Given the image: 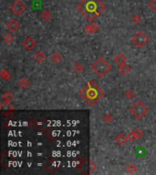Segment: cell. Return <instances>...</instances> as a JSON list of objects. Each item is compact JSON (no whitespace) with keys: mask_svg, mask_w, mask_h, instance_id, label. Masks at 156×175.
<instances>
[{"mask_svg":"<svg viewBox=\"0 0 156 175\" xmlns=\"http://www.w3.org/2000/svg\"><path fill=\"white\" fill-rule=\"evenodd\" d=\"M13 39H14L13 36H12L11 34H9V33H8V34H7V35H5V37H4V41H5L6 43H8V44L12 43Z\"/></svg>","mask_w":156,"mask_h":175,"instance_id":"obj_24","label":"cell"},{"mask_svg":"<svg viewBox=\"0 0 156 175\" xmlns=\"http://www.w3.org/2000/svg\"><path fill=\"white\" fill-rule=\"evenodd\" d=\"M99 29V26H98L97 24H95V23L89 24V25L86 26V28H85L86 32L89 33V34H94V33H96Z\"/></svg>","mask_w":156,"mask_h":175,"instance_id":"obj_14","label":"cell"},{"mask_svg":"<svg viewBox=\"0 0 156 175\" xmlns=\"http://www.w3.org/2000/svg\"><path fill=\"white\" fill-rule=\"evenodd\" d=\"M91 69L99 77L102 78V77L107 76L110 73L112 70V66L104 57H99L92 64Z\"/></svg>","mask_w":156,"mask_h":175,"instance_id":"obj_3","label":"cell"},{"mask_svg":"<svg viewBox=\"0 0 156 175\" xmlns=\"http://www.w3.org/2000/svg\"><path fill=\"white\" fill-rule=\"evenodd\" d=\"M12 98H13L12 93H10V92H8V91L3 94V99H4V101H5V102H10V100L12 99Z\"/></svg>","mask_w":156,"mask_h":175,"instance_id":"obj_22","label":"cell"},{"mask_svg":"<svg viewBox=\"0 0 156 175\" xmlns=\"http://www.w3.org/2000/svg\"><path fill=\"white\" fill-rule=\"evenodd\" d=\"M7 28H8V29L11 33H16V32H18L20 29V24H19V22L17 19L12 18V19H9L8 21Z\"/></svg>","mask_w":156,"mask_h":175,"instance_id":"obj_8","label":"cell"},{"mask_svg":"<svg viewBox=\"0 0 156 175\" xmlns=\"http://www.w3.org/2000/svg\"><path fill=\"white\" fill-rule=\"evenodd\" d=\"M131 114L137 120L142 119L149 112V108L145 105L142 100H137L133 105L130 108Z\"/></svg>","mask_w":156,"mask_h":175,"instance_id":"obj_4","label":"cell"},{"mask_svg":"<svg viewBox=\"0 0 156 175\" xmlns=\"http://www.w3.org/2000/svg\"><path fill=\"white\" fill-rule=\"evenodd\" d=\"M46 60H47V55H46L45 52L39 50V51H37V52L35 54V60H36L37 63L43 64V63L46 61Z\"/></svg>","mask_w":156,"mask_h":175,"instance_id":"obj_11","label":"cell"},{"mask_svg":"<svg viewBox=\"0 0 156 175\" xmlns=\"http://www.w3.org/2000/svg\"><path fill=\"white\" fill-rule=\"evenodd\" d=\"M131 70V68L130 66H128L127 64H124L122 66H120L119 68V72L122 74V75H127Z\"/></svg>","mask_w":156,"mask_h":175,"instance_id":"obj_17","label":"cell"},{"mask_svg":"<svg viewBox=\"0 0 156 175\" xmlns=\"http://www.w3.org/2000/svg\"><path fill=\"white\" fill-rule=\"evenodd\" d=\"M112 120H113V118H112V114H106V115L102 118V121H103L104 122H106V123H109V122H112Z\"/></svg>","mask_w":156,"mask_h":175,"instance_id":"obj_23","label":"cell"},{"mask_svg":"<svg viewBox=\"0 0 156 175\" xmlns=\"http://www.w3.org/2000/svg\"><path fill=\"white\" fill-rule=\"evenodd\" d=\"M148 7L151 10L156 12V0H151L148 4Z\"/></svg>","mask_w":156,"mask_h":175,"instance_id":"obj_25","label":"cell"},{"mask_svg":"<svg viewBox=\"0 0 156 175\" xmlns=\"http://www.w3.org/2000/svg\"><path fill=\"white\" fill-rule=\"evenodd\" d=\"M115 141H116L120 146H122V145H124L127 141H129L128 135H125V134H123V133H120V134L115 138Z\"/></svg>","mask_w":156,"mask_h":175,"instance_id":"obj_12","label":"cell"},{"mask_svg":"<svg viewBox=\"0 0 156 175\" xmlns=\"http://www.w3.org/2000/svg\"><path fill=\"white\" fill-rule=\"evenodd\" d=\"M144 135V131L141 129H135L133 131H132L129 134H128V139L129 141H135L136 140H139L141 138H142Z\"/></svg>","mask_w":156,"mask_h":175,"instance_id":"obj_7","label":"cell"},{"mask_svg":"<svg viewBox=\"0 0 156 175\" xmlns=\"http://www.w3.org/2000/svg\"><path fill=\"white\" fill-rule=\"evenodd\" d=\"M23 46L26 48V50L31 51L34 49V47L36 46V41L32 37H27L26 39L23 41Z\"/></svg>","mask_w":156,"mask_h":175,"instance_id":"obj_9","label":"cell"},{"mask_svg":"<svg viewBox=\"0 0 156 175\" xmlns=\"http://www.w3.org/2000/svg\"><path fill=\"white\" fill-rule=\"evenodd\" d=\"M125 170H126V172H128L130 174H133V173H135L138 170V167L134 163H130L129 165L126 166Z\"/></svg>","mask_w":156,"mask_h":175,"instance_id":"obj_15","label":"cell"},{"mask_svg":"<svg viewBox=\"0 0 156 175\" xmlns=\"http://www.w3.org/2000/svg\"><path fill=\"white\" fill-rule=\"evenodd\" d=\"M132 20L134 24H139L141 21V18L140 17V15H134Z\"/></svg>","mask_w":156,"mask_h":175,"instance_id":"obj_26","label":"cell"},{"mask_svg":"<svg viewBox=\"0 0 156 175\" xmlns=\"http://www.w3.org/2000/svg\"><path fill=\"white\" fill-rule=\"evenodd\" d=\"M40 17L42 19H44L45 21H49L50 18H51V13L47 10V9H44L41 14H40Z\"/></svg>","mask_w":156,"mask_h":175,"instance_id":"obj_16","label":"cell"},{"mask_svg":"<svg viewBox=\"0 0 156 175\" xmlns=\"http://www.w3.org/2000/svg\"><path fill=\"white\" fill-rule=\"evenodd\" d=\"M124 96H125V98L127 99H134L135 97H136V94H135V92L132 90V89H127L125 92H124Z\"/></svg>","mask_w":156,"mask_h":175,"instance_id":"obj_20","label":"cell"},{"mask_svg":"<svg viewBox=\"0 0 156 175\" xmlns=\"http://www.w3.org/2000/svg\"><path fill=\"white\" fill-rule=\"evenodd\" d=\"M114 62L119 66H122L127 63V57L123 53H118L114 57Z\"/></svg>","mask_w":156,"mask_h":175,"instance_id":"obj_10","label":"cell"},{"mask_svg":"<svg viewBox=\"0 0 156 175\" xmlns=\"http://www.w3.org/2000/svg\"><path fill=\"white\" fill-rule=\"evenodd\" d=\"M131 41L136 47L142 48L149 43L150 38L145 33H143L141 31H139V32L132 35V37L131 38Z\"/></svg>","mask_w":156,"mask_h":175,"instance_id":"obj_5","label":"cell"},{"mask_svg":"<svg viewBox=\"0 0 156 175\" xmlns=\"http://www.w3.org/2000/svg\"><path fill=\"white\" fill-rule=\"evenodd\" d=\"M73 70H74L76 72L80 73V72H82V71L84 70V66H83V64H81V63H80V62H77V63L74 64Z\"/></svg>","mask_w":156,"mask_h":175,"instance_id":"obj_21","label":"cell"},{"mask_svg":"<svg viewBox=\"0 0 156 175\" xmlns=\"http://www.w3.org/2000/svg\"><path fill=\"white\" fill-rule=\"evenodd\" d=\"M1 109L2 110H8L9 109H11V107L9 106V102H2L1 103Z\"/></svg>","mask_w":156,"mask_h":175,"instance_id":"obj_27","label":"cell"},{"mask_svg":"<svg viewBox=\"0 0 156 175\" xmlns=\"http://www.w3.org/2000/svg\"><path fill=\"white\" fill-rule=\"evenodd\" d=\"M78 8L90 22H93L105 10V5L100 0H82L78 5Z\"/></svg>","mask_w":156,"mask_h":175,"instance_id":"obj_1","label":"cell"},{"mask_svg":"<svg viewBox=\"0 0 156 175\" xmlns=\"http://www.w3.org/2000/svg\"><path fill=\"white\" fill-rule=\"evenodd\" d=\"M0 77H1L4 80L8 81V80H9V79H10L11 75L9 74V72H8L7 70L3 69V70H1V71H0Z\"/></svg>","mask_w":156,"mask_h":175,"instance_id":"obj_18","label":"cell"},{"mask_svg":"<svg viewBox=\"0 0 156 175\" xmlns=\"http://www.w3.org/2000/svg\"><path fill=\"white\" fill-rule=\"evenodd\" d=\"M10 10L12 11L13 14H15L17 16H20L27 10V8H26L24 3L19 1V0H17V1H15L11 4Z\"/></svg>","mask_w":156,"mask_h":175,"instance_id":"obj_6","label":"cell"},{"mask_svg":"<svg viewBox=\"0 0 156 175\" xmlns=\"http://www.w3.org/2000/svg\"><path fill=\"white\" fill-rule=\"evenodd\" d=\"M18 85L20 88H23V89H27L29 85H30V82L28 79L26 78H23V79H20L19 81H18Z\"/></svg>","mask_w":156,"mask_h":175,"instance_id":"obj_19","label":"cell"},{"mask_svg":"<svg viewBox=\"0 0 156 175\" xmlns=\"http://www.w3.org/2000/svg\"><path fill=\"white\" fill-rule=\"evenodd\" d=\"M80 95L87 102V104L93 106L102 98L103 91L98 84H96L93 80H90L80 90Z\"/></svg>","mask_w":156,"mask_h":175,"instance_id":"obj_2","label":"cell"},{"mask_svg":"<svg viewBox=\"0 0 156 175\" xmlns=\"http://www.w3.org/2000/svg\"><path fill=\"white\" fill-rule=\"evenodd\" d=\"M50 60H51V61L53 62V63H59V62H60L62 60V55L60 52L55 51V52H53V53L51 54Z\"/></svg>","mask_w":156,"mask_h":175,"instance_id":"obj_13","label":"cell"}]
</instances>
